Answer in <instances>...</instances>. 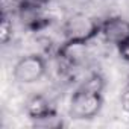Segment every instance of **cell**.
Returning a JSON list of instances; mask_svg holds the SVG:
<instances>
[{"label": "cell", "instance_id": "obj_1", "mask_svg": "<svg viewBox=\"0 0 129 129\" xmlns=\"http://www.w3.org/2000/svg\"><path fill=\"white\" fill-rule=\"evenodd\" d=\"M100 26L102 21H97L88 14L84 12L72 14L62 24L64 41L88 44L91 40L100 35Z\"/></svg>", "mask_w": 129, "mask_h": 129}, {"label": "cell", "instance_id": "obj_2", "mask_svg": "<svg viewBox=\"0 0 129 129\" xmlns=\"http://www.w3.org/2000/svg\"><path fill=\"white\" fill-rule=\"evenodd\" d=\"M102 105H103L102 93L79 87L72 94L69 114L72 118H76V120H90L100 112Z\"/></svg>", "mask_w": 129, "mask_h": 129}, {"label": "cell", "instance_id": "obj_3", "mask_svg": "<svg viewBox=\"0 0 129 129\" xmlns=\"http://www.w3.org/2000/svg\"><path fill=\"white\" fill-rule=\"evenodd\" d=\"M47 72V64L43 55L29 53L20 58L12 69V76L18 84H35Z\"/></svg>", "mask_w": 129, "mask_h": 129}, {"label": "cell", "instance_id": "obj_4", "mask_svg": "<svg viewBox=\"0 0 129 129\" xmlns=\"http://www.w3.org/2000/svg\"><path fill=\"white\" fill-rule=\"evenodd\" d=\"M100 37L105 43L117 47L129 38V20L120 15H114L103 20L100 26Z\"/></svg>", "mask_w": 129, "mask_h": 129}, {"label": "cell", "instance_id": "obj_5", "mask_svg": "<svg viewBox=\"0 0 129 129\" xmlns=\"http://www.w3.org/2000/svg\"><path fill=\"white\" fill-rule=\"evenodd\" d=\"M24 111H26V115L34 121V120H38V118H43L46 115H50L53 112H56V109L52 106L50 100L43 96V94H32L27 97L26 103H24Z\"/></svg>", "mask_w": 129, "mask_h": 129}, {"label": "cell", "instance_id": "obj_6", "mask_svg": "<svg viewBox=\"0 0 129 129\" xmlns=\"http://www.w3.org/2000/svg\"><path fill=\"white\" fill-rule=\"evenodd\" d=\"M12 35H14L12 17L6 11H3L2 21H0V41H2V44H8L12 40Z\"/></svg>", "mask_w": 129, "mask_h": 129}, {"label": "cell", "instance_id": "obj_7", "mask_svg": "<svg viewBox=\"0 0 129 129\" xmlns=\"http://www.w3.org/2000/svg\"><path fill=\"white\" fill-rule=\"evenodd\" d=\"M34 126H37V127L58 129V127H62V126H64V121H62V118L58 115V112H53V114L46 115V117H43V118L34 120Z\"/></svg>", "mask_w": 129, "mask_h": 129}, {"label": "cell", "instance_id": "obj_8", "mask_svg": "<svg viewBox=\"0 0 129 129\" xmlns=\"http://www.w3.org/2000/svg\"><path fill=\"white\" fill-rule=\"evenodd\" d=\"M79 87L82 88H87V90H91V91H99L102 93L103 88H105V79L100 73H91Z\"/></svg>", "mask_w": 129, "mask_h": 129}, {"label": "cell", "instance_id": "obj_9", "mask_svg": "<svg viewBox=\"0 0 129 129\" xmlns=\"http://www.w3.org/2000/svg\"><path fill=\"white\" fill-rule=\"evenodd\" d=\"M53 0H20L17 5H26V6H32V8H38V9H44L46 6H49Z\"/></svg>", "mask_w": 129, "mask_h": 129}, {"label": "cell", "instance_id": "obj_10", "mask_svg": "<svg viewBox=\"0 0 129 129\" xmlns=\"http://www.w3.org/2000/svg\"><path fill=\"white\" fill-rule=\"evenodd\" d=\"M117 50H118V55L121 56V59L126 61V62H129V38L126 41H123L121 44H118Z\"/></svg>", "mask_w": 129, "mask_h": 129}]
</instances>
